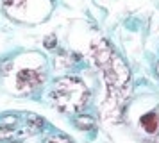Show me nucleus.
I'll use <instances>...</instances> for the list:
<instances>
[{"label": "nucleus", "instance_id": "obj_9", "mask_svg": "<svg viewBox=\"0 0 159 143\" xmlns=\"http://www.w3.org/2000/svg\"><path fill=\"white\" fill-rule=\"evenodd\" d=\"M56 41H57L56 36H48V38H45V47L47 48H54L56 47Z\"/></svg>", "mask_w": 159, "mask_h": 143}, {"label": "nucleus", "instance_id": "obj_4", "mask_svg": "<svg viewBox=\"0 0 159 143\" xmlns=\"http://www.w3.org/2000/svg\"><path fill=\"white\" fill-rule=\"evenodd\" d=\"M16 79H18V84L23 86V88H38L45 81V73H41L39 70H27V68H23V70L18 72Z\"/></svg>", "mask_w": 159, "mask_h": 143}, {"label": "nucleus", "instance_id": "obj_3", "mask_svg": "<svg viewBox=\"0 0 159 143\" xmlns=\"http://www.w3.org/2000/svg\"><path fill=\"white\" fill-rule=\"evenodd\" d=\"M113 56H115V52H113L111 45L106 39H100V41H97L93 45V57L100 68H106L109 64V61L113 59Z\"/></svg>", "mask_w": 159, "mask_h": 143}, {"label": "nucleus", "instance_id": "obj_2", "mask_svg": "<svg viewBox=\"0 0 159 143\" xmlns=\"http://www.w3.org/2000/svg\"><path fill=\"white\" fill-rule=\"evenodd\" d=\"M104 77H106V82H107L109 90H123L127 82L130 79L129 68L125 66L122 59L118 56H113V59L109 61V64L104 68Z\"/></svg>", "mask_w": 159, "mask_h": 143}, {"label": "nucleus", "instance_id": "obj_10", "mask_svg": "<svg viewBox=\"0 0 159 143\" xmlns=\"http://www.w3.org/2000/svg\"><path fill=\"white\" fill-rule=\"evenodd\" d=\"M22 0H4V4L6 6H15V4H20Z\"/></svg>", "mask_w": 159, "mask_h": 143}, {"label": "nucleus", "instance_id": "obj_11", "mask_svg": "<svg viewBox=\"0 0 159 143\" xmlns=\"http://www.w3.org/2000/svg\"><path fill=\"white\" fill-rule=\"evenodd\" d=\"M157 70H159V64H157Z\"/></svg>", "mask_w": 159, "mask_h": 143}, {"label": "nucleus", "instance_id": "obj_5", "mask_svg": "<svg viewBox=\"0 0 159 143\" xmlns=\"http://www.w3.org/2000/svg\"><path fill=\"white\" fill-rule=\"evenodd\" d=\"M139 125L147 134H159V111H150V113L143 114L139 120Z\"/></svg>", "mask_w": 159, "mask_h": 143}, {"label": "nucleus", "instance_id": "obj_6", "mask_svg": "<svg viewBox=\"0 0 159 143\" xmlns=\"http://www.w3.org/2000/svg\"><path fill=\"white\" fill-rule=\"evenodd\" d=\"M45 125V120L43 118H39V116H29V122H27V129H29V132H39Z\"/></svg>", "mask_w": 159, "mask_h": 143}, {"label": "nucleus", "instance_id": "obj_8", "mask_svg": "<svg viewBox=\"0 0 159 143\" xmlns=\"http://www.w3.org/2000/svg\"><path fill=\"white\" fill-rule=\"evenodd\" d=\"M47 143H73V141H70L66 136H54V138H50Z\"/></svg>", "mask_w": 159, "mask_h": 143}, {"label": "nucleus", "instance_id": "obj_7", "mask_svg": "<svg viewBox=\"0 0 159 143\" xmlns=\"http://www.w3.org/2000/svg\"><path fill=\"white\" fill-rule=\"evenodd\" d=\"M75 125H77V127H79L80 131H86V129L93 127L95 122H93V118H89V116H84V114H80V116H77V118H75Z\"/></svg>", "mask_w": 159, "mask_h": 143}, {"label": "nucleus", "instance_id": "obj_1", "mask_svg": "<svg viewBox=\"0 0 159 143\" xmlns=\"http://www.w3.org/2000/svg\"><path fill=\"white\" fill-rule=\"evenodd\" d=\"M56 99L61 111H79L88 102V90L79 79L65 77L56 82Z\"/></svg>", "mask_w": 159, "mask_h": 143}]
</instances>
